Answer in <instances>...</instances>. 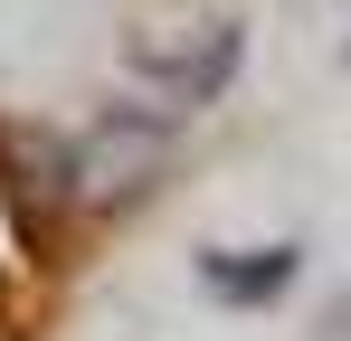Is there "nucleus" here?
Listing matches in <instances>:
<instances>
[{
  "label": "nucleus",
  "instance_id": "1",
  "mask_svg": "<svg viewBox=\"0 0 351 341\" xmlns=\"http://www.w3.org/2000/svg\"><path fill=\"white\" fill-rule=\"evenodd\" d=\"M199 284H209V294H237V303H266V294L294 284V247H266L256 266H237V256H199Z\"/></svg>",
  "mask_w": 351,
  "mask_h": 341
}]
</instances>
